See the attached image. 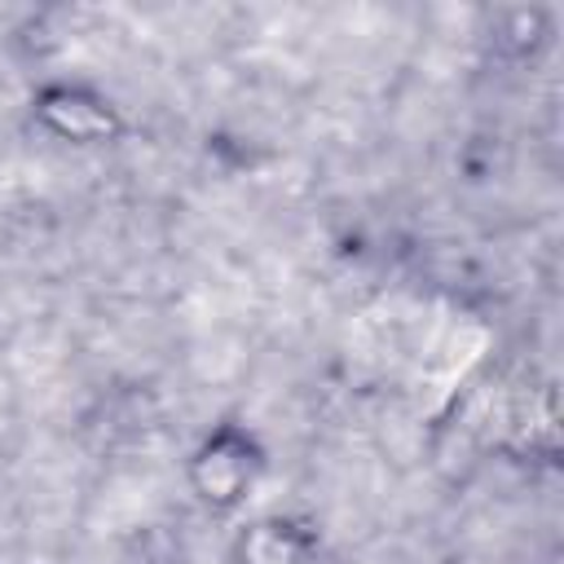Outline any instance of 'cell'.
I'll return each instance as SVG.
<instances>
[{
    "label": "cell",
    "mask_w": 564,
    "mask_h": 564,
    "mask_svg": "<svg viewBox=\"0 0 564 564\" xmlns=\"http://www.w3.org/2000/svg\"><path fill=\"white\" fill-rule=\"evenodd\" d=\"M256 454H251V445L242 441V436H234V432H225V436H216L203 454H198V463H194V485H198V494L207 498V502H216V507H229V502H238L242 494H247V485H251V476H256Z\"/></svg>",
    "instance_id": "obj_1"
},
{
    "label": "cell",
    "mask_w": 564,
    "mask_h": 564,
    "mask_svg": "<svg viewBox=\"0 0 564 564\" xmlns=\"http://www.w3.org/2000/svg\"><path fill=\"white\" fill-rule=\"evenodd\" d=\"M40 115H44L62 137H75V141L110 137V132H115V115H110L101 101H93V97H84V93H66V88L48 93V97L40 101Z\"/></svg>",
    "instance_id": "obj_2"
},
{
    "label": "cell",
    "mask_w": 564,
    "mask_h": 564,
    "mask_svg": "<svg viewBox=\"0 0 564 564\" xmlns=\"http://www.w3.org/2000/svg\"><path fill=\"white\" fill-rule=\"evenodd\" d=\"M242 564H304V551L286 524H256L242 538Z\"/></svg>",
    "instance_id": "obj_3"
}]
</instances>
